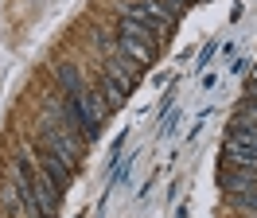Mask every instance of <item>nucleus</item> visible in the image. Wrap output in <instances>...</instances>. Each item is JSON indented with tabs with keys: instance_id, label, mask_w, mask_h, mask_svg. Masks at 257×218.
Segmentation results:
<instances>
[{
	"instance_id": "2",
	"label": "nucleus",
	"mask_w": 257,
	"mask_h": 218,
	"mask_svg": "<svg viewBox=\"0 0 257 218\" xmlns=\"http://www.w3.org/2000/svg\"><path fill=\"white\" fill-rule=\"evenodd\" d=\"M70 121H74V113L66 117L63 129H55V125L47 129V148H51L55 156H63L66 164L74 168V164H78V144H82V140H78V133H74V125H70Z\"/></svg>"
},
{
	"instance_id": "3",
	"label": "nucleus",
	"mask_w": 257,
	"mask_h": 218,
	"mask_svg": "<svg viewBox=\"0 0 257 218\" xmlns=\"http://www.w3.org/2000/svg\"><path fill=\"white\" fill-rule=\"evenodd\" d=\"M39 160H43V175H47V183L55 187V191H63V187L70 183V164H66L63 156H55L51 148L39 156Z\"/></svg>"
},
{
	"instance_id": "1",
	"label": "nucleus",
	"mask_w": 257,
	"mask_h": 218,
	"mask_svg": "<svg viewBox=\"0 0 257 218\" xmlns=\"http://www.w3.org/2000/svg\"><path fill=\"white\" fill-rule=\"evenodd\" d=\"M128 16H133L137 24H145L148 31H156V35H168V31H172V24H176V16L164 8V0H145V4L128 8Z\"/></svg>"
},
{
	"instance_id": "10",
	"label": "nucleus",
	"mask_w": 257,
	"mask_h": 218,
	"mask_svg": "<svg viewBox=\"0 0 257 218\" xmlns=\"http://www.w3.org/2000/svg\"><path fill=\"white\" fill-rule=\"evenodd\" d=\"M241 117H249V121H257V101H249V97H245V105H241Z\"/></svg>"
},
{
	"instance_id": "7",
	"label": "nucleus",
	"mask_w": 257,
	"mask_h": 218,
	"mask_svg": "<svg viewBox=\"0 0 257 218\" xmlns=\"http://www.w3.org/2000/svg\"><path fill=\"white\" fill-rule=\"evenodd\" d=\"M97 86H101V93H105V101H109V105L113 109H117V105H121V101H125V86H121V82H117V78H113L109 74V70H105V74H101V78H97Z\"/></svg>"
},
{
	"instance_id": "5",
	"label": "nucleus",
	"mask_w": 257,
	"mask_h": 218,
	"mask_svg": "<svg viewBox=\"0 0 257 218\" xmlns=\"http://www.w3.org/2000/svg\"><path fill=\"white\" fill-rule=\"evenodd\" d=\"M222 160L230 168H257V144H226Z\"/></svg>"
},
{
	"instance_id": "6",
	"label": "nucleus",
	"mask_w": 257,
	"mask_h": 218,
	"mask_svg": "<svg viewBox=\"0 0 257 218\" xmlns=\"http://www.w3.org/2000/svg\"><path fill=\"white\" fill-rule=\"evenodd\" d=\"M121 51H125L128 59H137L141 66H152V43H145V39H133V35H121Z\"/></svg>"
},
{
	"instance_id": "4",
	"label": "nucleus",
	"mask_w": 257,
	"mask_h": 218,
	"mask_svg": "<svg viewBox=\"0 0 257 218\" xmlns=\"http://www.w3.org/2000/svg\"><path fill=\"white\" fill-rule=\"evenodd\" d=\"M218 183H222L226 195H238V191H245V187H257V168H238V171H226V175H218Z\"/></svg>"
},
{
	"instance_id": "11",
	"label": "nucleus",
	"mask_w": 257,
	"mask_h": 218,
	"mask_svg": "<svg viewBox=\"0 0 257 218\" xmlns=\"http://www.w3.org/2000/svg\"><path fill=\"white\" fill-rule=\"evenodd\" d=\"M245 97H249V101H257V74L245 82Z\"/></svg>"
},
{
	"instance_id": "9",
	"label": "nucleus",
	"mask_w": 257,
	"mask_h": 218,
	"mask_svg": "<svg viewBox=\"0 0 257 218\" xmlns=\"http://www.w3.org/2000/svg\"><path fill=\"white\" fill-rule=\"evenodd\" d=\"M234 206H238V210H245V214H257V191H253V187L238 191V195H234Z\"/></svg>"
},
{
	"instance_id": "8",
	"label": "nucleus",
	"mask_w": 257,
	"mask_h": 218,
	"mask_svg": "<svg viewBox=\"0 0 257 218\" xmlns=\"http://www.w3.org/2000/svg\"><path fill=\"white\" fill-rule=\"evenodd\" d=\"M59 82H63L66 97L74 101V97H82V86H78V70L74 66H59Z\"/></svg>"
}]
</instances>
